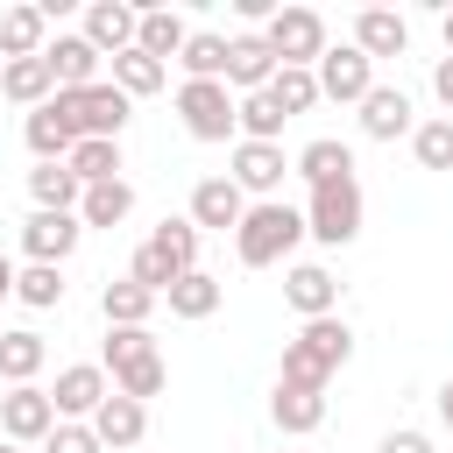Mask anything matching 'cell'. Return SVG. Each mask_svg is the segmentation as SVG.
<instances>
[{
    "mask_svg": "<svg viewBox=\"0 0 453 453\" xmlns=\"http://www.w3.org/2000/svg\"><path fill=\"white\" fill-rule=\"evenodd\" d=\"M64 170H71L78 184H113V177H120V142H78V149L64 156Z\"/></svg>",
    "mask_w": 453,
    "mask_h": 453,
    "instance_id": "d590c367",
    "label": "cell"
},
{
    "mask_svg": "<svg viewBox=\"0 0 453 453\" xmlns=\"http://www.w3.org/2000/svg\"><path fill=\"white\" fill-rule=\"evenodd\" d=\"M375 453H432V439L425 432H411V425H396V432H382V446Z\"/></svg>",
    "mask_w": 453,
    "mask_h": 453,
    "instance_id": "60d3db41",
    "label": "cell"
},
{
    "mask_svg": "<svg viewBox=\"0 0 453 453\" xmlns=\"http://www.w3.org/2000/svg\"><path fill=\"white\" fill-rule=\"evenodd\" d=\"M21 142L35 149V163H64V156L78 149V134H71V120H64L57 106H35V113L21 120Z\"/></svg>",
    "mask_w": 453,
    "mask_h": 453,
    "instance_id": "f1b7e54d",
    "label": "cell"
},
{
    "mask_svg": "<svg viewBox=\"0 0 453 453\" xmlns=\"http://www.w3.org/2000/svg\"><path fill=\"white\" fill-rule=\"evenodd\" d=\"M0 453H28V446H14V439H0Z\"/></svg>",
    "mask_w": 453,
    "mask_h": 453,
    "instance_id": "bcb514c9",
    "label": "cell"
},
{
    "mask_svg": "<svg viewBox=\"0 0 453 453\" xmlns=\"http://www.w3.org/2000/svg\"><path fill=\"white\" fill-rule=\"evenodd\" d=\"M14 297H21L28 311H50V304H64V269H50V262H28V269H14Z\"/></svg>",
    "mask_w": 453,
    "mask_h": 453,
    "instance_id": "8d00e7d4",
    "label": "cell"
},
{
    "mask_svg": "<svg viewBox=\"0 0 453 453\" xmlns=\"http://www.w3.org/2000/svg\"><path fill=\"white\" fill-rule=\"evenodd\" d=\"M439 35H446V57H453V7L439 14Z\"/></svg>",
    "mask_w": 453,
    "mask_h": 453,
    "instance_id": "f6af8a7d",
    "label": "cell"
},
{
    "mask_svg": "<svg viewBox=\"0 0 453 453\" xmlns=\"http://www.w3.org/2000/svg\"><path fill=\"white\" fill-rule=\"evenodd\" d=\"M241 212H248V198H241L234 177H198V184H191V212H184V219H191L198 234H234Z\"/></svg>",
    "mask_w": 453,
    "mask_h": 453,
    "instance_id": "5bb4252c",
    "label": "cell"
},
{
    "mask_svg": "<svg viewBox=\"0 0 453 453\" xmlns=\"http://www.w3.org/2000/svg\"><path fill=\"white\" fill-rule=\"evenodd\" d=\"M432 92H439V106H446V120H453V57L432 64Z\"/></svg>",
    "mask_w": 453,
    "mask_h": 453,
    "instance_id": "b9f144b4",
    "label": "cell"
},
{
    "mask_svg": "<svg viewBox=\"0 0 453 453\" xmlns=\"http://www.w3.org/2000/svg\"><path fill=\"white\" fill-rule=\"evenodd\" d=\"M184 35H191V21H184L177 7H142V21H134V50L156 57V64H170V57L184 50Z\"/></svg>",
    "mask_w": 453,
    "mask_h": 453,
    "instance_id": "603a6c76",
    "label": "cell"
},
{
    "mask_svg": "<svg viewBox=\"0 0 453 453\" xmlns=\"http://www.w3.org/2000/svg\"><path fill=\"white\" fill-rule=\"evenodd\" d=\"M439 425L453 432V382H439Z\"/></svg>",
    "mask_w": 453,
    "mask_h": 453,
    "instance_id": "7bdbcfd3",
    "label": "cell"
},
{
    "mask_svg": "<svg viewBox=\"0 0 453 453\" xmlns=\"http://www.w3.org/2000/svg\"><path fill=\"white\" fill-rule=\"evenodd\" d=\"M297 241H304V212H297V205H283V198L248 205V212H241V226H234V255H241V269H276Z\"/></svg>",
    "mask_w": 453,
    "mask_h": 453,
    "instance_id": "3957f363",
    "label": "cell"
},
{
    "mask_svg": "<svg viewBox=\"0 0 453 453\" xmlns=\"http://www.w3.org/2000/svg\"><path fill=\"white\" fill-rule=\"evenodd\" d=\"M50 106L71 120L78 142H120V127H127V113H134V99H127L113 78H99V85H85V92H57Z\"/></svg>",
    "mask_w": 453,
    "mask_h": 453,
    "instance_id": "5b68a950",
    "label": "cell"
},
{
    "mask_svg": "<svg viewBox=\"0 0 453 453\" xmlns=\"http://www.w3.org/2000/svg\"><path fill=\"white\" fill-rule=\"evenodd\" d=\"M42 453H106V446L92 439V425H71V418H57V432L42 439Z\"/></svg>",
    "mask_w": 453,
    "mask_h": 453,
    "instance_id": "ab89813d",
    "label": "cell"
},
{
    "mask_svg": "<svg viewBox=\"0 0 453 453\" xmlns=\"http://www.w3.org/2000/svg\"><path fill=\"white\" fill-rule=\"evenodd\" d=\"M311 78H319V99H340V106H361L375 92V64L354 42H326V57L311 64Z\"/></svg>",
    "mask_w": 453,
    "mask_h": 453,
    "instance_id": "9c48e42d",
    "label": "cell"
},
{
    "mask_svg": "<svg viewBox=\"0 0 453 453\" xmlns=\"http://www.w3.org/2000/svg\"><path fill=\"white\" fill-rule=\"evenodd\" d=\"M411 127H418V106H411L403 85H375V92L361 99V134H368V142H403Z\"/></svg>",
    "mask_w": 453,
    "mask_h": 453,
    "instance_id": "ac0fdd59",
    "label": "cell"
},
{
    "mask_svg": "<svg viewBox=\"0 0 453 453\" xmlns=\"http://www.w3.org/2000/svg\"><path fill=\"white\" fill-rule=\"evenodd\" d=\"M78 241H85L78 212H28V219H21V255H28V262L64 269V262L78 255Z\"/></svg>",
    "mask_w": 453,
    "mask_h": 453,
    "instance_id": "7c38bea8",
    "label": "cell"
},
{
    "mask_svg": "<svg viewBox=\"0 0 453 453\" xmlns=\"http://www.w3.org/2000/svg\"><path fill=\"white\" fill-rule=\"evenodd\" d=\"M134 21H142V7H127V0H92L78 35H85L99 57H120V50H134Z\"/></svg>",
    "mask_w": 453,
    "mask_h": 453,
    "instance_id": "d6986e66",
    "label": "cell"
},
{
    "mask_svg": "<svg viewBox=\"0 0 453 453\" xmlns=\"http://www.w3.org/2000/svg\"><path fill=\"white\" fill-rule=\"evenodd\" d=\"M304 184H340V177H354V149L340 142V134H319V142H304L297 149V163H290Z\"/></svg>",
    "mask_w": 453,
    "mask_h": 453,
    "instance_id": "4316f807",
    "label": "cell"
},
{
    "mask_svg": "<svg viewBox=\"0 0 453 453\" xmlns=\"http://www.w3.org/2000/svg\"><path fill=\"white\" fill-rule=\"evenodd\" d=\"M347 361H354V326H347L340 311H333V319H304L297 340H283L276 382H290V389H326Z\"/></svg>",
    "mask_w": 453,
    "mask_h": 453,
    "instance_id": "6da1fadb",
    "label": "cell"
},
{
    "mask_svg": "<svg viewBox=\"0 0 453 453\" xmlns=\"http://www.w3.org/2000/svg\"><path fill=\"white\" fill-rule=\"evenodd\" d=\"M78 177L64 170V163H35L28 170V198H35V212H78Z\"/></svg>",
    "mask_w": 453,
    "mask_h": 453,
    "instance_id": "4dcf8cb0",
    "label": "cell"
},
{
    "mask_svg": "<svg viewBox=\"0 0 453 453\" xmlns=\"http://www.w3.org/2000/svg\"><path fill=\"white\" fill-rule=\"evenodd\" d=\"M42 42H50V21H42L35 0H21V7L0 14V64H14V57H42Z\"/></svg>",
    "mask_w": 453,
    "mask_h": 453,
    "instance_id": "484cf974",
    "label": "cell"
},
{
    "mask_svg": "<svg viewBox=\"0 0 453 453\" xmlns=\"http://www.w3.org/2000/svg\"><path fill=\"white\" fill-rule=\"evenodd\" d=\"M113 85H120L127 99H149V92L170 85V64H156V57H142V50H120V57H113Z\"/></svg>",
    "mask_w": 453,
    "mask_h": 453,
    "instance_id": "836d02e7",
    "label": "cell"
},
{
    "mask_svg": "<svg viewBox=\"0 0 453 453\" xmlns=\"http://www.w3.org/2000/svg\"><path fill=\"white\" fill-rule=\"evenodd\" d=\"M269 78H276V57H269V42H262L255 28L226 35V92H234V99H241V92H269Z\"/></svg>",
    "mask_w": 453,
    "mask_h": 453,
    "instance_id": "e0dca14e",
    "label": "cell"
},
{
    "mask_svg": "<svg viewBox=\"0 0 453 453\" xmlns=\"http://www.w3.org/2000/svg\"><path fill=\"white\" fill-rule=\"evenodd\" d=\"M50 432H57V403H50L42 382H21V389L0 396V439H14V446H42Z\"/></svg>",
    "mask_w": 453,
    "mask_h": 453,
    "instance_id": "30bf717a",
    "label": "cell"
},
{
    "mask_svg": "<svg viewBox=\"0 0 453 453\" xmlns=\"http://www.w3.org/2000/svg\"><path fill=\"white\" fill-rule=\"evenodd\" d=\"M184 269H198V226H191V219H163V226L134 248V262H127V276H134L142 290H156V297H163Z\"/></svg>",
    "mask_w": 453,
    "mask_h": 453,
    "instance_id": "277c9868",
    "label": "cell"
},
{
    "mask_svg": "<svg viewBox=\"0 0 453 453\" xmlns=\"http://www.w3.org/2000/svg\"><path fill=\"white\" fill-rule=\"evenodd\" d=\"M42 64H50V78H57V92H85V85H99V50L85 42V35H50L42 42Z\"/></svg>",
    "mask_w": 453,
    "mask_h": 453,
    "instance_id": "2e32d148",
    "label": "cell"
},
{
    "mask_svg": "<svg viewBox=\"0 0 453 453\" xmlns=\"http://www.w3.org/2000/svg\"><path fill=\"white\" fill-rule=\"evenodd\" d=\"M42 361H50V347H42V333H28V326H14V333H0V382H7V389H21V382H35V375H42Z\"/></svg>",
    "mask_w": 453,
    "mask_h": 453,
    "instance_id": "83f0119b",
    "label": "cell"
},
{
    "mask_svg": "<svg viewBox=\"0 0 453 453\" xmlns=\"http://www.w3.org/2000/svg\"><path fill=\"white\" fill-rule=\"evenodd\" d=\"M177 64H184V78H219L226 85V35L219 28H191L184 50H177Z\"/></svg>",
    "mask_w": 453,
    "mask_h": 453,
    "instance_id": "d6a6232c",
    "label": "cell"
},
{
    "mask_svg": "<svg viewBox=\"0 0 453 453\" xmlns=\"http://www.w3.org/2000/svg\"><path fill=\"white\" fill-rule=\"evenodd\" d=\"M163 297L156 290H142L134 276H120V283H106L99 290V311H106V326H149V311H156Z\"/></svg>",
    "mask_w": 453,
    "mask_h": 453,
    "instance_id": "1f68e13d",
    "label": "cell"
},
{
    "mask_svg": "<svg viewBox=\"0 0 453 453\" xmlns=\"http://www.w3.org/2000/svg\"><path fill=\"white\" fill-rule=\"evenodd\" d=\"M269 99H276L283 120H297V113L319 106V78H311V71H276V78H269Z\"/></svg>",
    "mask_w": 453,
    "mask_h": 453,
    "instance_id": "74e56055",
    "label": "cell"
},
{
    "mask_svg": "<svg viewBox=\"0 0 453 453\" xmlns=\"http://www.w3.org/2000/svg\"><path fill=\"white\" fill-rule=\"evenodd\" d=\"M106 396H113V382H106L99 361H71V368H57V382H50V403H57V418H71V425H85Z\"/></svg>",
    "mask_w": 453,
    "mask_h": 453,
    "instance_id": "4fadbf2b",
    "label": "cell"
},
{
    "mask_svg": "<svg viewBox=\"0 0 453 453\" xmlns=\"http://www.w3.org/2000/svg\"><path fill=\"white\" fill-rule=\"evenodd\" d=\"M304 234L326 241V248H347V241L361 234V184H354V177L311 184V198H304Z\"/></svg>",
    "mask_w": 453,
    "mask_h": 453,
    "instance_id": "52a82bcc",
    "label": "cell"
},
{
    "mask_svg": "<svg viewBox=\"0 0 453 453\" xmlns=\"http://www.w3.org/2000/svg\"><path fill=\"white\" fill-rule=\"evenodd\" d=\"M85 425H92V439H99V446H120V453H127V446H142V439H149V403H134V396H120V389H113Z\"/></svg>",
    "mask_w": 453,
    "mask_h": 453,
    "instance_id": "ffe728a7",
    "label": "cell"
},
{
    "mask_svg": "<svg viewBox=\"0 0 453 453\" xmlns=\"http://www.w3.org/2000/svg\"><path fill=\"white\" fill-rule=\"evenodd\" d=\"M134 212V184L113 177V184H85L78 191V226H120Z\"/></svg>",
    "mask_w": 453,
    "mask_h": 453,
    "instance_id": "f546056e",
    "label": "cell"
},
{
    "mask_svg": "<svg viewBox=\"0 0 453 453\" xmlns=\"http://www.w3.org/2000/svg\"><path fill=\"white\" fill-rule=\"evenodd\" d=\"M283 304H290L297 319H333V311H340L333 269H326V262H290V269H283Z\"/></svg>",
    "mask_w": 453,
    "mask_h": 453,
    "instance_id": "9a60e30c",
    "label": "cell"
},
{
    "mask_svg": "<svg viewBox=\"0 0 453 453\" xmlns=\"http://www.w3.org/2000/svg\"><path fill=\"white\" fill-rule=\"evenodd\" d=\"M219 297H226V283H219L212 269H184V276L163 290L170 319H212V311H219Z\"/></svg>",
    "mask_w": 453,
    "mask_h": 453,
    "instance_id": "d4e9b609",
    "label": "cell"
},
{
    "mask_svg": "<svg viewBox=\"0 0 453 453\" xmlns=\"http://www.w3.org/2000/svg\"><path fill=\"white\" fill-rule=\"evenodd\" d=\"M411 156L425 163V170H453V120L439 113V120H418L411 127Z\"/></svg>",
    "mask_w": 453,
    "mask_h": 453,
    "instance_id": "f35d334b",
    "label": "cell"
},
{
    "mask_svg": "<svg viewBox=\"0 0 453 453\" xmlns=\"http://www.w3.org/2000/svg\"><path fill=\"white\" fill-rule=\"evenodd\" d=\"M7 297H14V262L0 255V304H7Z\"/></svg>",
    "mask_w": 453,
    "mask_h": 453,
    "instance_id": "ee69618b",
    "label": "cell"
},
{
    "mask_svg": "<svg viewBox=\"0 0 453 453\" xmlns=\"http://www.w3.org/2000/svg\"><path fill=\"white\" fill-rule=\"evenodd\" d=\"M234 184H241V198H283V177H290V163H283V142H234V170H226Z\"/></svg>",
    "mask_w": 453,
    "mask_h": 453,
    "instance_id": "8fae6325",
    "label": "cell"
},
{
    "mask_svg": "<svg viewBox=\"0 0 453 453\" xmlns=\"http://www.w3.org/2000/svg\"><path fill=\"white\" fill-rule=\"evenodd\" d=\"M0 99H14V106H50L57 99V78H50V64L42 57H14V64H0Z\"/></svg>",
    "mask_w": 453,
    "mask_h": 453,
    "instance_id": "cb8c5ba5",
    "label": "cell"
},
{
    "mask_svg": "<svg viewBox=\"0 0 453 453\" xmlns=\"http://www.w3.org/2000/svg\"><path fill=\"white\" fill-rule=\"evenodd\" d=\"M234 127H241V142H276L283 134V113H276L269 92H241L234 99Z\"/></svg>",
    "mask_w": 453,
    "mask_h": 453,
    "instance_id": "e575fe53",
    "label": "cell"
},
{
    "mask_svg": "<svg viewBox=\"0 0 453 453\" xmlns=\"http://www.w3.org/2000/svg\"><path fill=\"white\" fill-rule=\"evenodd\" d=\"M99 368H106V375H113V389H120V396H134V403L163 396V382H170V368H163V354H156V333H149V326H106Z\"/></svg>",
    "mask_w": 453,
    "mask_h": 453,
    "instance_id": "7a4b0ae2",
    "label": "cell"
},
{
    "mask_svg": "<svg viewBox=\"0 0 453 453\" xmlns=\"http://www.w3.org/2000/svg\"><path fill=\"white\" fill-rule=\"evenodd\" d=\"M269 418H276L283 439H304V432L326 425V389H290V382H276V389H269Z\"/></svg>",
    "mask_w": 453,
    "mask_h": 453,
    "instance_id": "7402d4cb",
    "label": "cell"
},
{
    "mask_svg": "<svg viewBox=\"0 0 453 453\" xmlns=\"http://www.w3.org/2000/svg\"><path fill=\"white\" fill-rule=\"evenodd\" d=\"M262 42H269L276 71H311L326 57V14L319 7H276L269 28H262Z\"/></svg>",
    "mask_w": 453,
    "mask_h": 453,
    "instance_id": "8992f818",
    "label": "cell"
},
{
    "mask_svg": "<svg viewBox=\"0 0 453 453\" xmlns=\"http://www.w3.org/2000/svg\"><path fill=\"white\" fill-rule=\"evenodd\" d=\"M354 50L375 64V57H403L411 50V21L396 14V7H361L354 14Z\"/></svg>",
    "mask_w": 453,
    "mask_h": 453,
    "instance_id": "44dd1931",
    "label": "cell"
},
{
    "mask_svg": "<svg viewBox=\"0 0 453 453\" xmlns=\"http://www.w3.org/2000/svg\"><path fill=\"white\" fill-rule=\"evenodd\" d=\"M177 120H184L191 142H226V134H241V127H234V92H226L219 78H184V85H177Z\"/></svg>",
    "mask_w": 453,
    "mask_h": 453,
    "instance_id": "ba28073f",
    "label": "cell"
}]
</instances>
